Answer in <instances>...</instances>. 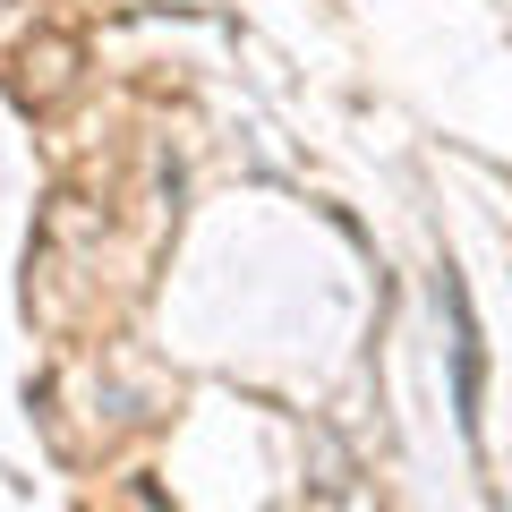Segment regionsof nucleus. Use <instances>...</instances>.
Wrapping results in <instances>:
<instances>
[]
</instances>
